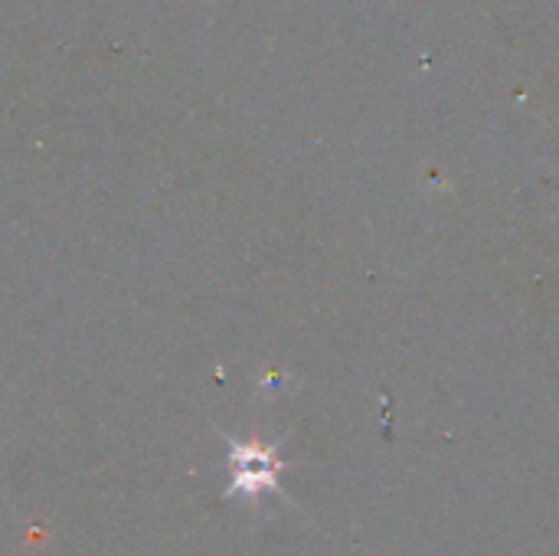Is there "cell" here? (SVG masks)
Instances as JSON below:
<instances>
[{
	"instance_id": "6da1fadb",
	"label": "cell",
	"mask_w": 559,
	"mask_h": 556,
	"mask_svg": "<svg viewBox=\"0 0 559 556\" xmlns=\"http://www.w3.org/2000/svg\"><path fill=\"white\" fill-rule=\"evenodd\" d=\"M285 462L278 459L275 446L262 442H229V492L242 498H262L278 492V475Z\"/></svg>"
}]
</instances>
